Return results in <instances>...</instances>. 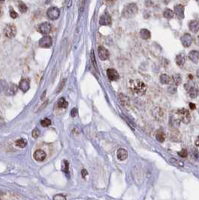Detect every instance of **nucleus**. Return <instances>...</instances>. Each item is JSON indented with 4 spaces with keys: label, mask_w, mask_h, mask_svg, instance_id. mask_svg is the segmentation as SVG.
I'll use <instances>...</instances> for the list:
<instances>
[{
    "label": "nucleus",
    "mask_w": 199,
    "mask_h": 200,
    "mask_svg": "<svg viewBox=\"0 0 199 200\" xmlns=\"http://www.w3.org/2000/svg\"><path fill=\"white\" fill-rule=\"evenodd\" d=\"M65 81H66V80H65V79H64V80L62 81L61 83H60V84H59L58 89H57V90H56V92H57V93H58L59 91H61V90L63 88V87L65 86Z\"/></svg>",
    "instance_id": "nucleus-38"
},
{
    "label": "nucleus",
    "mask_w": 199,
    "mask_h": 200,
    "mask_svg": "<svg viewBox=\"0 0 199 200\" xmlns=\"http://www.w3.org/2000/svg\"><path fill=\"white\" fill-rule=\"evenodd\" d=\"M34 158L37 160V161H43L44 159L46 158V153L44 151H42V150H38L35 152L34 153Z\"/></svg>",
    "instance_id": "nucleus-20"
},
{
    "label": "nucleus",
    "mask_w": 199,
    "mask_h": 200,
    "mask_svg": "<svg viewBox=\"0 0 199 200\" xmlns=\"http://www.w3.org/2000/svg\"><path fill=\"white\" fill-rule=\"evenodd\" d=\"M0 11H1V10H0Z\"/></svg>",
    "instance_id": "nucleus-47"
},
{
    "label": "nucleus",
    "mask_w": 199,
    "mask_h": 200,
    "mask_svg": "<svg viewBox=\"0 0 199 200\" xmlns=\"http://www.w3.org/2000/svg\"><path fill=\"white\" fill-rule=\"evenodd\" d=\"M8 85L6 81L0 80V93H2L4 90H6Z\"/></svg>",
    "instance_id": "nucleus-30"
},
{
    "label": "nucleus",
    "mask_w": 199,
    "mask_h": 200,
    "mask_svg": "<svg viewBox=\"0 0 199 200\" xmlns=\"http://www.w3.org/2000/svg\"><path fill=\"white\" fill-rule=\"evenodd\" d=\"M174 13L180 18L184 17V7L182 5H178L174 7Z\"/></svg>",
    "instance_id": "nucleus-18"
},
{
    "label": "nucleus",
    "mask_w": 199,
    "mask_h": 200,
    "mask_svg": "<svg viewBox=\"0 0 199 200\" xmlns=\"http://www.w3.org/2000/svg\"><path fill=\"white\" fill-rule=\"evenodd\" d=\"M196 75H197V77L198 78H199V69L197 71V72H196Z\"/></svg>",
    "instance_id": "nucleus-44"
},
{
    "label": "nucleus",
    "mask_w": 199,
    "mask_h": 200,
    "mask_svg": "<svg viewBox=\"0 0 199 200\" xmlns=\"http://www.w3.org/2000/svg\"><path fill=\"white\" fill-rule=\"evenodd\" d=\"M51 29H52V26L50 23L47 22L42 23L38 26V30L42 34H48L51 31Z\"/></svg>",
    "instance_id": "nucleus-7"
},
{
    "label": "nucleus",
    "mask_w": 199,
    "mask_h": 200,
    "mask_svg": "<svg viewBox=\"0 0 199 200\" xmlns=\"http://www.w3.org/2000/svg\"><path fill=\"white\" fill-rule=\"evenodd\" d=\"M98 56H99L100 60H106L109 57V52L105 47L103 46H100L98 49Z\"/></svg>",
    "instance_id": "nucleus-11"
},
{
    "label": "nucleus",
    "mask_w": 199,
    "mask_h": 200,
    "mask_svg": "<svg viewBox=\"0 0 199 200\" xmlns=\"http://www.w3.org/2000/svg\"><path fill=\"white\" fill-rule=\"evenodd\" d=\"M189 27L190 31L194 33H196L199 30V21L198 20H192L189 24Z\"/></svg>",
    "instance_id": "nucleus-16"
},
{
    "label": "nucleus",
    "mask_w": 199,
    "mask_h": 200,
    "mask_svg": "<svg viewBox=\"0 0 199 200\" xmlns=\"http://www.w3.org/2000/svg\"><path fill=\"white\" fill-rule=\"evenodd\" d=\"M39 45L42 47H50L52 45V38L48 35L44 36L40 39Z\"/></svg>",
    "instance_id": "nucleus-9"
},
{
    "label": "nucleus",
    "mask_w": 199,
    "mask_h": 200,
    "mask_svg": "<svg viewBox=\"0 0 199 200\" xmlns=\"http://www.w3.org/2000/svg\"><path fill=\"white\" fill-rule=\"evenodd\" d=\"M69 162L66 160H63L62 162V170L64 172L68 173L69 172Z\"/></svg>",
    "instance_id": "nucleus-29"
},
{
    "label": "nucleus",
    "mask_w": 199,
    "mask_h": 200,
    "mask_svg": "<svg viewBox=\"0 0 199 200\" xmlns=\"http://www.w3.org/2000/svg\"><path fill=\"white\" fill-rule=\"evenodd\" d=\"M177 115H178L179 120L184 123L185 124H189V122L191 121V115H190L189 111L186 108L178 109L177 111Z\"/></svg>",
    "instance_id": "nucleus-4"
},
{
    "label": "nucleus",
    "mask_w": 199,
    "mask_h": 200,
    "mask_svg": "<svg viewBox=\"0 0 199 200\" xmlns=\"http://www.w3.org/2000/svg\"><path fill=\"white\" fill-rule=\"evenodd\" d=\"M189 107L191 108V109L194 110V109H196V105H195V104H194V103H192V102H190V103H189Z\"/></svg>",
    "instance_id": "nucleus-42"
},
{
    "label": "nucleus",
    "mask_w": 199,
    "mask_h": 200,
    "mask_svg": "<svg viewBox=\"0 0 199 200\" xmlns=\"http://www.w3.org/2000/svg\"><path fill=\"white\" fill-rule=\"evenodd\" d=\"M91 60H92V64H93L94 67L96 68V70L98 71V67H97V64H96V59H95V55H94V52H93V51H92V52H91Z\"/></svg>",
    "instance_id": "nucleus-34"
},
{
    "label": "nucleus",
    "mask_w": 199,
    "mask_h": 200,
    "mask_svg": "<svg viewBox=\"0 0 199 200\" xmlns=\"http://www.w3.org/2000/svg\"><path fill=\"white\" fill-rule=\"evenodd\" d=\"M184 88L186 89V90L189 93V97L192 99H196L198 96V87L193 81H189L188 83L185 84Z\"/></svg>",
    "instance_id": "nucleus-3"
},
{
    "label": "nucleus",
    "mask_w": 199,
    "mask_h": 200,
    "mask_svg": "<svg viewBox=\"0 0 199 200\" xmlns=\"http://www.w3.org/2000/svg\"><path fill=\"white\" fill-rule=\"evenodd\" d=\"M129 88L132 93L138 96H143L147 91L146 84L140 80H131L129 82Z\"/></svg>",
    "instance_id": "nucleus-1"
},
{
    "label": "nucleus",
    "mask_w": 199,
    "mask_h": 200,
    "mask_svg": "<svg viewBox=\"0 0 199 200\" xmlns=\"http://www.w3.org/2000/svg\"><path fill=\"white\" fill-rule=\"evenodd\" d=\"M159 80L162 84H168L171 82V78L168 76L166 74H162L160 75V78H159Z\"/></svg>",
    "instance_id": "nucleus-23"
},
{
    "label": "nucleus",
    "mask_w": 199,
    "mask_h": 200,
    "mask_svg": "<svg viewBox=\"0 0 199 200\" xmlns=\"http://www.w3.org/2000/svg\"><path fill=\"white\" fill-rule=\"evenodd\" d=\"M108 2H113V1H114V0H107Z\"/></svg>",
    "instance_id": "nucleus-45"
},
{
    "label": "nucleus",
    "mask_w": 199,
    "mask_h": 200,
    "mask_svg": "<svg viewBox=\"0 0 199 200\" xmlns=\"http://www.w3.org/2000/svg\"><path fill=\"white\" fill-rule=\"evenodd\" d=\"M47 15L51 20H56L60 17V10L56 7H51L47 11Z\"/></svg>",
    "instance_id": "nucleus-6"
},
{
    "label": "nucleus",
    "mask_w": 199,
    "mask_h": 200,
    "mask_svg": "<svg viewBox=\"0 0 199 200\" xmlns=\"http://www.w3.org/2000/svg\"><path fill=\"white\" fill-rule=\"evenodd\" d=\"M153 115L154 117L158 120H163L165 118V112L160 108H156L155 109H153Z\"/></svg>",
    "instance_id": "nucleus-12"
},
{
    "label": "nucleus",
    "mask_w": 199,
    "mask_h": 200,
    "mask_svg": "<svg viewBox=\"0 0 199 200\" xmlns=\"http://www.w3.org/2000/svg\"><path fill=\"white\" fill-rule=\"evenodd\" d=\"M140 35H141V38H143L144 40H147L149 39L151 36V34H150V32L149 31L148 29H141V32H140Z\"/></svg>",
    "instance_id": "nucleus-24"
},
{
    "label": "nucleus",
    "mask_w": 199,
    "mask_h": 200,
    "mask_svg": "<svg viewBox=\"0 0 199 200\" xmlns=\"http://www.w3.org/2000/svg\"><path fill=\"white\" fill-rule=\"evenodd\" d=\"M15 144H16V145L17 146V147H20V148H23V147L26 146V144H27V142H26V140L24 139V138H20V139H19V140L16 141Z\"/></svg>",
    "instance_id": "nucleus-27"
},
{
    "label": "nucleus",
    "mask_w": 199,
    "mask_h": 200,
    "mask_svg": "<svg viewBox=\"0 0 199 200\" xmlns=\"http://www.w3.org/2000/svg\"><path fill=\"white\" fill-rule=\"evenodd\" d=\"M18 88H20L23 92H24V93L26 92V91L29 89V88H30V81H29V79L25 78V79L21 80V81H20V84H19Z\"/></svg>",
    "instance_id": "nucleus-13"
},
{
    "label": "nucleus",
    "mask_w": 199,
    "mask_h": 200,
    "mask_svg": "<svg viewBox=\"0 0 199 200\" xmlns=\"http://www.w3.org/2000/svg\"><path fill=\"white\" fill-rule=\"evenodd\" d=\"M116 156L119 160H125L128 157V151L123 148H119L116 152Z\"/></svg>",
    "instance_id": "nucleus-19"
},
{
    "label": "nucleus",
    "mask_w": 199,
    "mask_h": 200,
    "mask_svg": "<svg viewBox=\"0 0 199 200\" xmlns=\"http://www.w3.org/2000/svg\"><path fill=\"white\" fill-rule=\"evenodd\" d=\"M40 134H41V132H40V130L38 129H35L33 131V133H32L33 137L34 138H38V137L40 135Z\"/></svg>",
    "instance_id": "nucleus-35"
},
{
    "label": "nucleus",
    "mask_w": 199,
    "mask_h": 200,
    "mask_svg": "<svg viewBox=\"0 0 199 200\" xmlns=\"http://www.w3.org/2000/svg\"><path fill=\"white\" fill-rule=\"evenodd\" d=\"M53 199L58 200V199H66V197H64L63 195H56L53 197Z\"/></svg>",
    "instance_id": "nucleus-39"
},
{
    "label": "nucleus",
    "mask_w": 199,
    "mask_h": 200,
    "mask_svg": "<svg viewBox=\"0 0 199 200\" xmlns=\"http://www.w3.org/2000/svg\"><path fill=\"white\" fill-rule=\"evenodd\" d=\"M87 174H88V173H87V170H86V169H83V170H82L81 175H82V177H83V178H85V177L87 175Z\"/></svg>",
    "instance_id": "nucleus-41"
},
{
    "label": "nucleus",
    "mask_w": 199,
    "mask_h": 200,
    "mask_svg": "<svg viewBox=\"0 0 199 200\" xmlns=\"http://www.w3.org/2000/svg\"><path fill=\"white\" fill-rule=\"evenodd\" d=\"M173 84L176 86H179L182 83V77L180 74H174L171 78Z\"/></svg>",
    "instance_id": "nucleus-22"
},
{
    "label": "nucleus",
    "mask_w": 199,
    "mask_h": 200,
    "mask_svg": "<svg viewBox=\"0 0 199 200\" xmlns=\"http://www.w3.org/2000/svg\"><path fill=\"white\" fill-rule=\"evenodd\" d=\"M138 6L135 3H130L127 5L123 11V16L126 18H130L137 14Z\"/></svg>",
    "instance_id": "nucleus-2"
},
{
    "label": "nucleus",
    "mask_w": 199,
    "mask_h": 200,
    "mask_svg": "<svg viewBox=\"0 0 199 200\" xmlns=\"http://www.w3.org/2000/svg\"><path fill=\"white\" fill-rule=\"evenodd\" d=\"M196 145L198 146V147H199V136L198 137L197 140L196 141Z\"/></svg>",
    "instance_id": "nucleus-43"
},
{
    "label": "nucleus",
    "mask_w": 199,
    "mask_h": 200,
    "mask_svg": "<svg viewBox=\"0 0 199 200\" xmlns=\"http://www.w3.org/2000/svg\"><path fill=\"white\" fill-rule=\"evenodd\" d=\"M156 139L159 142H163L165 141V134L162 130H159L156 133Z\"/></svg>",
    "instance_id": "nucleus-28"
},
{
    "label": "nucleus",
    "mask_w": 199,
    "mask_h": 200,
    "mask_svg": "<svg viewBox=\"0 0 199 200\" xmlns=\"http://www.w3.org/2000/svg\"><path fill=\"white\" fill-rule=\"evenodd\" d=\"M107 75L110 81H116L119 78V75L117 72L114 69H108L107 70Z\"/></svg>",
    "instance_id": "nucleus-8"
},
{
    "label": "nucleus",
    "mask_w": 199,
    "mask_h": 200,
    "mask_svg": "<svg viewBox=\"0 0 199 200\" xmlns=\"http://www.w3.org/2000/svg\"><path fill=\"white\" fill-rule=\"evenodd\" d=\"M41 124H42V126H44V127H47V126H50L51 124V120L47 118L44 119V120H42L41 121Z\"/></svg>",
    "instance_id": "nucleus-32"
},
{
    "label": "nucleus",
    "mask_w": 199,
    "mask_h": 200,
    "mask_svg": "<svg viewBox=\"0 0 199 200\" xmlns=\"http://www.w3.org/2000/svg\"><path fill=\"white\" fill-rule=\"evenodd\" d=\"M17 33L16 27L13 24H8L4 29V34L8 38H11L15 36Z\"/></svg>",
    "instance_id": "nucleus-5"
},
{
    "label": "nucleus",
    "mask_w": 199,
    "mask_h": 200,
    "mask_svg": "<svg viewBox=\"0 0 199 200\" xmlns=\"http://www.w3.org/2000/svg\"><path fill=\"white\" fill-rule=\"evenodd\" d=\"M181 42H182V44H183L184 47H189L192 43V37L188 33H186L181 37L180 38Z\"/></svg>",
    "instance_id": "nucleus-10"
},
{
    "label": "nucleus",
    "mask_w": 199,
    "mask_h": 200,
    "mask_svg": "<svg viewBox=\"0 0 199 200\" xmlns=\"http://www.w3.org/2000/svg\"><path fill=\"white\" fill-rule=\"evenodd\" d=\"M196 1H197V2H198V3L199 4V0H196Z\"/></svg>",
    "instance_id": "nucleus-46"
},
{
    "label": "nucleus",
    "mask_w": 199,
    "mask_h": 200,
    "mask_svg": "<svg viewBox=\"0 0 199 200\" xmlns=\"http://www.w3.org/2000/svg\"><path fill=\"white\" fill-rule=\"evenodd\" d=\"M19 10L20 11V12L25 13L26 11H27V7H26V6L24 2H20L19 3Z\"/></svg>",
    "instance_id": "nucleus-33"
},
{
    "label": "nucleus",
    "mask_w": 199,
    "mask_h": 200,
    "mask_svg": "<svg viewBox=\"0 0 199 200\" xmlns=\"http://www.w3.org/2000/svg\"><path fill=\"white\" fill-rule=\"evenodd\" d=\"M163 16L167 19H171L174 17V12L171 9L166 8V9H165V11H163Z\"/></svg>",
    "instance_id": "nucleus-26"
},
{
    "label": "nucleus",
    "mask_w": 199,
    "mask_h": 200,
    "mask_svg": "<svg viewBox=\"0 0 199 200\" xmlns=\"http://www.w3.org/2000/svg\"><path fill=\"white\" fill-rule=\"evenodd\" d=\"M100 24L102 26H109L111 24V18L108 14H105L101 17L99 21Z\"/></svg>",
    "instance_id": "nucleus-14"
},
{
    "label": "nucleus",
    "mask_w": 199,
    "mask_h": 200,
    "mask_svg": "<svg viewBox=\"0 0 199 200\" xmlns=\"http://www.w3.org/2000/svg\"><path fill=\"white\" fill-rule=\"evenodd\" d=\"M189 58L194 63H197L199 61V52L198 51H191L189 53Z\"/></svg>",
    "instance_id": "nucleus-17"
},
{
    "label": "nucleus",
    "mask_w": 199,
    "mask_h": 200,
    "mask_svg": "<svg viewBox=\"0 0 199 200\" xmlns=\"http://www.w3.org/2000/svg\"><path fill=\"white\" fill-rule=\"evenodd\" d=\"M178 154L180 156H182V157H187V155H188V152H187V151L186 149H183L181 151H179Z\"/></svg>",
    "instance_id": "nucleus-36"
},
{
    "label": "nucleus",
    "mask_w": 199,
    "mask_h": 200,
    "mask_svg": "<svg viewBox=\"0 0 199 200\" xmlns=\"http://www.w3.org/2000/svg\"><path fill=\"white\" fill-rule=\"evenodd\" d=\"M57 106L59 108H66L69 106V102L65 100V98H61L58 101V103H57Z\"/></svg>",
    "instance_id": "nucleus-25"
},
{
    "label": "nucleus",
    "mask_w": 199,
    "mask_h": 200,
    "mask_svg": "<svg viewBox=\"0 0 199 200\" xmlns=\"http://www.w3.org/2000/svg\"><path fill=\"white\" fill-rule=\"evenodd\" d=\"M186 62V56L183 53H180L176 56V63L179 67H183Z\"/></svg>",
    "instance_id": "nucleus-15"
},
{
    "label": "nucleus",
    "mask_w": 199,
    "mask_h": 200,
    "mask_svg": "<svg viewBox=\"0 0 199 200\" xmlns=\"http://www.w3.org/2000/svg\"><path fill=\"white\" fill-rule=\"evenodd\" d=\"M168 92L171 94H174L177 92V86L174 85V84L171 85H169L168 87Z\"/></svg>",
    "instance_id": "nucleus-31"
},
{
    "label": "nucleus",
    "mask_w": 199,
    "mask_h": 200,
    "mask_svg": "<svg viewBox=\"0 0 199 200\" xmlns=\"http://www.w3.org/2000/svg\"><path fill=\"white\" fill-rule=\"evenodd\" d=\"M17 90V86L15 84H11L6 88V93L8 95H15Z\"/></svg>",
    "instance_id": "nucleus-21"
},
{
    "label": "nucleus",
    "mask_w": 199,
    "mask_h": 200,
    "mask_svg": "<svg viewBox=\"0 0 199 200\" xmlns=\"http://www.w3.org/2000/svg\"><path fill=\"white\" fill-rule=\"evenodd\" d=\"M77 114H78V110H77L76 108H73V109L71 110V117H76Z\"/></svg>",
    "instance_id": "nucleus-40"
},
{
    "label": "nucleus",
    "mask_w": 199,
    "mask_h": 200,
    "mask_svg": "<svg viewBox=\"0 0 199 200\" xmlns=\"http://www.w3.org/2000/svg\"><path fill=\"white\" fill-rule=\"evenodd\" d=\"M10 16H11L13 19H15L18 17V15H17V13L15 10L11 9V11H10Z\"/></svg>",
    "instance_id": "nucleus-37"
}]
</instances>
